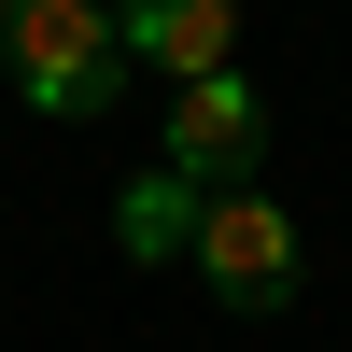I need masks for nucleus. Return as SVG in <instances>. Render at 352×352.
I'll use <instances>...</instances> for the list:
<instances>
[{
	"mask_svg": "<svg viewBox=\"0 0 352 352\" xmlns=\"http://www.w3.org/2000/svg\"><path fill=\"white\" fill-rule=\"evenodd\" d=\"M184 268L212 282L226 310H296V296H310V240H296V212H282V197H254V184H212V197H197Z\"/></svg>",
	"mask_w": 352,
	"mask_h": 352,
	"instance_id": "nucleus-1",
	"label": "nucleus"
},
{
	"mask_svg": "<svg viewBox=\"0 0 352 352\" xmlns=\"http://www.w3.org/2000/svg\"><path fill=\"white\" fill-rule=\"evenodd\" d=\"M0 56H14L28 113H56V127H85V113L127 85V43H113L99 0H14V14H0Z\"/></svg>",
	"mask_w": 352,
	"mask_h": 352,
	"instance_id": "nucleus-2",
	"label": "nucleus"
},
{
	"mask_svg": "<svg viewBox=\"0 0 352 352\" xmlns=\"http://www.w3.org/2000/svg\"><path fill=\"white\" fill-rule=\"evenodd\" d=\"M254 155H268V99H254L240 71L169 85V169H184L197 197H212V184H254Z\"/></svg>",
	"mask_w": 352,
	"mask_h": 352,
	"instance_id": "nucleus-3",
	"label": "nucleus"
},
{
	"mask_svg": "<svg viewBox=\"0 0 352 352\" xmlns=\"http://www.w3.org/2000/svg\"><path fill=\"white\" fill-rule=\"evenodd\" d=\"M113 43H127L141 71L197 85V71H226V56H240V0H113Z\"/></svg>",
	"mask_w": 352,
	"mask_h": 352,
	"instance_id": "nucleus-4",
	"label": "nucleus"
},
{
	"mask_svg": "<svg viewBox=\"0 0 352 352\" xmlns=\"http://www.w3.org/2000/svg\"><path fill=\"white\" fill-rule=\"evenodd\" d=\"M184 240H197V184L155 155L127 197H113V254H127V268H184Z\"/></svg>",
	"mask_w": 352,
	"mask_h": 352,
	"instance_id": "nucleus-5",
	"label": "nucleus"
},
{
	"mask_svg": "<svg viewBox=\"0 0 352 352\" xmlns=\"http://www.w3.org/2000/svg\"><path fill=\"white\" fill-rule=\"evenodd\" d=\"M0 14H14V0H0Z\"/></svg>",
	"mask_w": 352,
	"mask_h": 352,
	"instance_id": "nucleus-6",
	"label": "nucleus"
}]
</instances>
